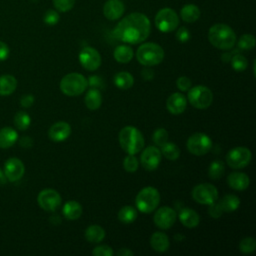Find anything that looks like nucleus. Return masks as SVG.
<instances>
[{
  "label": "nucleus",
  "instance_id": "obj_1",
  "mask_svg": "<svg viewBox=\"0 0 256 256\" xmlns=\"http://www.w3.org/2000/svg\"><path fill=\"white\" fill-rule=\"evenodd\" d=\"M151 31L149 18L140 12L125 16L114 29L115 37L128 44H139L146 40Z\"/></svg>",
  "mask_w": 256,
  "mask_h": 256
},
{
  "label": "nucleus",
  "instance_id": "obj_2",
  "mask_svg": "<svg viewBox=\"0 0 256 256\" xmlns=\"http://www.w3.org/2000/svg\"><path fill=\"white\" fill-rule=\"evenodd\" d=\"M208 40L216 48L229 50L236 43V34L234 30L223 23H217L210 27L208 31Z\"/></svg>",
  "mask_w": 256,
  "mask_h": 256
},
{
  "label": "nucleus",
  "instance_id": "obj_3",
  "mask_svg": "<svg viewBox=\"0 0 256 256\" xmlns=\"http://www.w3.org/2000/svg\"><path fill=\"white\" fill-rule=\"evenodd\" d=\"M118 140L121 148L127 154H137L140 152L145 144L142 133L134 126L123 127L118 135Z\"/></svg>",
  "mask_w": 256,
  "mask_h": 256
},
{
  "label": "nucleus",
  "instance_id": "obj_4",
  "mask_svg": "<svg viewBox=\"0 0 256 256\" xmlns=\"http://www.w3.org/2000/svg\"><path fill=\"white\" fill-rule=\"evenodd\" d=\"M136 58L138 62L144 66H155L162 62L164 58V50L157 43L146 42L138 47Z\"/></svg>",
  "mask_w": 256,
  "mask_h": 256
},
{
  "label": "nucleus",
  "instance_id": "obj_5",
  "mask_svg": "<svg viewBox=\"0 0 256 256\" xmlns=\"http://www.w3.org/2000/svg\"><path fill=\"white\" fill-rule=\"evenodd\" d=\"M160 203V194L158 190L152 186H147L141 189L136 198L135 204L137 209L142 213H151Z\"/></svg>",
  "mask_w": 256,
  "mask_h": 256
},
{
  "label": "nucleus",
  "instance_id": "obj_6",
  "mask_svg": "<svg viewBox=\"0 0 256 256\" xmlns=\"http://www.w3.org/2000/svg\"><path fill=\"white\" fill-rule=\"evenodd\" d=\"M87 86V79L76 72L65 75L60 81V90L67 96H78L86 90Z\"/></svg>",
  "mask_w": 256,
  "mask_h": 256
},
{
  "label": "nucleus",
  "instance_id": "obj_7",
  "mask_svg": "<svg viewBox=\"0 0 256 256\" xmlns=\"http://www.w3.org/2000/svg\"><path fill=\"white\" fill-rule=\"evenodd\" d=\"M187 98L193 107L197 109H206L213 102V93L208 87L197 85L188 90Z\"/></svg>",
  "mask_w": 256,
  "mask_h": 256
},
{
  "label": "nucleus",
  "instance_id": "obj_8",
  "mask_svg": "<svg viewBox=\"0 0 256 256\" xmlns=\"http://www.w3.org/2000/svg\"><path fill=\"white\" fill-rule=\"evenodd\" d=\"M154 23L159 31L168 33L174 31L178 27L179 17L172 8H162L155 15Z\"/></svg>",
  "mask_w": 256,
  "mask_h": 256
},
{
  "label": "nucleus",
  "instance_id": "obj_9",
  "mask_svg": "<svg viewBox=\"0 0 256 256\" xmlns=\"http://www.w3.org/2000/svg\"><path fill=\"white\" fill-rule=\"evenodd\" d=\"M186 146L191 154L202 156L210 151L212 147V140L207 134L196 132L189 136Z\"/></svg>",
  "mask_w": 256,
  "mask_h": 256
},
{
  "label": "nucleus",
  "instance_id": "obj_10",
  "mask_svg": "<svg viewBox=\"0 0 256 256\" xmlns=\"http://www.w3.org/2000/svg\"><path fill=\"white\" fill-rule=\"evenodd\" d=\"M192 198L199 204L210 205L218 200V190L210 183H201L196 185L192 192Z\"/></svg>",
  "mask_w": 256,
  "mask_h": 256
},
{
  "label": "nucleus",
  "instance_id": "obj_11",
  "mask_svg": "<svg viewBox=\"0 0 256 256\" xmlns=\"http://www.w3.org/2000/svg\"><path fill=\"white\" fill-rule=\"evenodd\" d=\"M251 158L252 154L250 149L247 147L239 146L229 150L226 155V162L233 169H241L250 163Z\"/></svg>",
  "mask_w": 256,
  "mask_h": 256
},
{
  "label": "nucleus",
  "instance_id": "obj_12",
  "mask_svg": "<svg viewBox=\"0 0 256 256\" xmlns=\"http://www.w3.org/2000/svg\"><path fill=\"white\" fill-rule=\"evenodd\" d=\"M37 202L43 210L52 212L60 207L62 199L60 194L56 190L47 188L40 191L37 196Z\"/></svg>",
  "mask_w": 256,
  "mask_h": 256
},
{
  "label": "nucleus",
  "instance_id": "obj_13",
  "mask_svg": "<svg viewBox=\"0 0 256 256\" xmlns=\"http://www.w3.org/2000/svg\"><path fill=\"white\" fill-rule=\"evenodd\" d=\"M78 58L82 67L88 71L97 70L102 62L99 52L95 48L90 46L84 47L80 51Z\"/></svg>",
  "mask_w": 256,
  "mask_h": 256
},
{
  "label": "nucleus",
  "instance_id": "obj_14",
  "mask_svg": "<svg viewBox=\"0 0 256 256\" xmlns=\"http://www.w3.org/2000/svg\"><path fill=\"white\" fill-rule=\"evenodd\" d=\"M177 219V213L176 211L171 208V207H167V206H163L160 207L154 214L153 220L155 225L163 230L169 229L171 228L175 221Z\"/></svg>",
  "mask_w": 256,
  "mask_h": 256
},
{
  "label": "nucleus",
  "instance_id": "obj_15",
  "mask_svg": "<svg viewBox=\"0 0 256 256\" xmlns=\"http://www.w3.org/2000/svg\"><path fill=\"white\" fill-rule=\"evenodd\" d=\"M141 165L148 171H153L158 168L161 162V151L156 146L146 147L140 156Z\"/></svg>",
  "mask_w": 256,
  "mask_h": 256
},
{
  "label": "nucleus",
  "instance_id": "obj_16",
  "mask_svg": "<svg viewBox=\"0 0 256 256\" xmlns=\"http://www.w3.org/2000/svg\"><path fill=\"white\" fill-rule=\"evenodd\" d=\"M25 167L23 162L16 157L9 158L4 164V173L7 180L10 182H16L20 180L23 177Z\"/></svg>",
  "mask_w": 256,
  "mask_h": 256
},
{
  "label": "nucleus",
  "instance_id": "obj_17",
  "mask_svg": "<svg viewBox=\"0 0 256 256\" xmlns=\"http://www.w3.org/2000/svg\"><path fill=\"white\" fill-rule=\"evenodd\" d=\"M71 134V126L69 123L64 121H58L54 123L49 131L48 136L54 142H62L66 140Z\"/></svg>",
  "mask_w": 256,
  "mask_h": 256
},
{
  "label": "nucleus",
  "instance_id": "obj_18",
  "mask_svg": "<svg viewBox=\"0 0 256 256\" xmlns=\"http://www.w3.org/2000/svg\"><path fill=\"white\" fill-rule=\"evenodd\" d=\"M187 106V99L181 93H172L166 101L167 110L173 115H179L183 113Z\"/></svg>",
  "mask_w": 256,
  "mask_h": 256
},
{
  "label": "nucleus",
  "instance_id": "obj_19",
  "mask_svg": "<svg viewBox=\"0 0 256 256\" xmlns=\"http://www.w3.org/2000/svg\"><path fill=\"white\" fill-rule=\"evenodd\" d=\"M125 11L124 3L121 0H108L103 6V15L108 20L119 19Z\"/></svg>",
  "mask_w": 256,
  "mask_h": 256
},
{
  "label": "nucleus",
  "instance_id": "obj_20",
  "mask_svg": "<svg viewBox=\"0 0 256 256\" xmlns=\"http://www.w3.org/2000/svg\"><path fill=\"white\" fill-rule=\"evenodd\" d=\"M228 186L237 191H243L248 188L250 179L247 174L243 172H233L227 177Z\"/></svg>",
  "mask_w": 256,
  "mask_h": 256
},
{
  "label": "nucleus",
  "instance_id": "obj_21",
  "mask_svg": "<svg viewBox=\"0 0 256 256\" xmlns=\"http://www.w3.org/2000/svg\"><path fill=\"white\" fill-rule=\"evenodd\" d=\"M150 245L157 252H165L170 246L169 237L163 232H154L150 237Z\"/></svg>",
  "mask_w": 256,
  "mask_h": 256
},
{
  "label": "nucleus",
  "instance_id": "obj_22",
  "mask_svg": "<svg viewBox=\"0 0 256 256\" xmlns=\"http://www.w3.org/2000/svg\"><path fill=\"white\" fill-rule=\"evenodd\" d=\"M180 222L187 228H194L198 226L200 217L198 213L190 208H183L179 213Z\"/></svg>",
  "mask_w": 256,
  "mask_h": 256
},
{
  "label": "nucleus",
  "instance_id": "obj_23",
  "mask_svg": "<svg viewBox=\"0 0 256 256\" xmlns=\"http://www.w3.org/2000/svg\"><path fill=\"white\" fill-rule=\"evenodd\" d=\"M62 212L66 219L76 220L82 215V206L75 200H69L64 204Z\"/></svg>",
  "mask_w": 256,
  "mask_h": 256
},
{
  "label": "nucleus",
  "instance_id": "obj_24",
  "mask_svg": "<svg viewBox=\"0 0 256 256\" xmlns=\"http://www.w3.org/2000/svg\"><path fill=\"white\" fill-rule=\"evenodd\" d=\"M18 140V133L11 127L0 129V148H9Z\"/></svg>",
  "mask_w": 256,
  "mask_h": 256
},
{
  "label": "nucleus",
  "instance_id": "obj_25",
  "mask_svg": "<svg viewBox=\"0 0 256 256\" xmlns=\"http://www.w3.org/2000/svg\"><path fill=\"white\" fill-rule=\"evenodd\" d=\"M200 9L195 4H186L180 10V17L184 22L193 23L200 17Z\"/></svg>",
  "mask_w": 256,
  "mask_h": 256
},
{
  "label": "nucleus",
  "instance_id": "obj_26",
  "mask_svg": "<svg viewBox=\"0 0 256 256\" xmlns=\"http://www.w3.org/2000/svg\"><path fill=\"white\" fill-rule=\"evenodd\" d=\"M17 87V80L12 75L0 76V96H8L12 94Z\"/></svg>",
  "mask_w": 256,
  "mask_h": 256
},
{
  "label": "nucleus",
  "instance_id": "obj_27",
  "mask_svg": "<svg viewBox=\"0 0 256 256\" xmlns=\"http://www.w3.org/2000/svg\"><path fill=\"white\" fill-rule=\"evenodd\" d=\"M84 102L88 109L90 110L98 109L102 104V96L99 89H96V88L89 89L85 95Z\"/></svg>",
  "mask_w": 256,
  "mask_h": 256
},
{
  "label": "nucleus",
  "instance_id": "obj_28",
  "mask_svg": "<svg viewBox=\"0 0 256 256\" xmlns=\"http://www.w3.org/2000/svg\"><path fill=\"white\" fill-rule=\"evenodd\" d=\"M114 59L119 63H128L134 56L133 49L128 45H119L114 49Z\"/></svg>",
  "mask_w": 256,
  "mask_h": 256
},
{
  "label": "nucleus",
  "instance_id": "obj_29",
  "mask_svg": "<svg viewBox=\"0 0 256 256\" xmlns=\"http://www.w3.org/2000/svg\"><path fill=\"white\" fill-rule=\"evenodd\" d=\"M85 238L88 242L99 243L105 238V230L99 225H90L85 230Z\"/></svg>",
  "mask_w": 256,
  "mask_h": 256
},
{
  "label": "nucleus",
  "instance_id": "obj_30",
  "mask_svg": "<svg viewBox=\"0 0 256 256\" xmlns=\"http://www.w3.org/2000/svg\"><path fill=\"white\" fill-rule=\"evenodd\" d=\"M114 84L119 89L127 90V89H130L133 86L134 78L129 72H126V71L118 72L114 76Z\"/></svg>",
  "mask_w": 256,
  "mask_h": 256
},
{
  "label": "nucleus",
  "instance_id": "obj_31",
  "mask_svg": "<svg viewBox=\"0 0 256 256\" xmlns=\"http://www.w3.org/2000/svg\"><path fill=\"white\" fill-rule=\"evenodd\" d=\"M219 205L223 212H233L240 205V199L234 194H227L219 200Z\"/></svg>",
  "mask_w": 256,
  "mask_h": 256
},
{
  "label": "nucleus",
  "instance_id": "obj_32",
  "mask_svg": "<svg viewBox=\"0 0 256 256\" xmlns=\"http://www.w3.org/2000/svg\"><path fill=\"white\" fill-rule=\"evenodd\" d=\"M137 218V210L133 206H123L118 212V220L123 224H130Z\"/></svg>",
  "mask_w": 256,
  "mask_h": 256
},
{
  "label": "nucleus",
  "instance_id": "obj_33",
  "mask_svg": "<svg viewBox=\"0 0 256 256\" xmlns=\"http://www.w3.org/2000/svg\"><path fill=\"white\" fill-rule=\"evenodd\" d=\"M161 154H163L167 159L174 161L177 160L180 156V149L179 147L173 142H166L160 146Z\"/></svg>",
  "mask_w": 256,
  "mask_h": 256
},
{
  "label": "nucleus",
  "instance_id": "obj_34",
  "mask_svg": "<svg viewBox=\"0 0 256 256\" xmlns=\"http://www.w3.org/2000/svg\"><path fill=\"white\" fill-rule=\"evenodd\" d=\"M225 171V167H224V163L221 160H214L208 169V175L211 179L216 180L221 178V176L223 175Z\"/></svg>",
  "mask_w": 256,
  "mask_h": 256
},
{
  "label": "nucleus",
  "instance_id": "obj_35",
  "mask_svg": "<svg viewBox=\"0 0 256 256\" xmlns=\"http://www.w3.org/2000/svg\"><path fill=\"white\" fill-rule=\"evenodd\" d=\"M31 123V118L29 114L24 111H19L14 117V124L19 130H26Z\"/></svg>",
  "mask_w": 256,
  "mask_h": 256
},
{
  "label": "nucleus",
  "instance_id": "obj_36",
  "mask_svg": "<svg viewBox=\"0 0 256 256\" xmlns=\"http://www.w3.org/2000/svg\"><path fill=\"white\" fill-rule=\"evenodd\" d=\"M237 46L240 50H251L255 47V37L252 34H243L239 38Z\"/></svg>",
  "mask_w": 256,
  "mask_h": 256
},
{
  "label": "nucleus",
  "instance_id": "obj_37",
  "mask_svg": "<svg viewBox=\"0 0 256 256\" xmlns=\"http://www.w3.org/2000/svg\"><path fill=\"white\" fill-rule=\"evenodd\" d=\"M231 66L232 68L237 71V72H241L244 71L247 66H248V61L247 59L241 55V54H235L234 56L231 57Z\"/></svg>",
  "mask_w": 256,
  "mask_h": 256
},
{
  "label": "nucleus",
  "instance_id": "obj_38",
  "mask_svg": "<svg viewBox=\"0 0 256 256\" xmlns=\"http://www.w3.org/2000/svg\"><path fill=\"white\" fill-rule=\"evenodd\" d=\"M239 249L244 254H250L256 249V240L253 237H245L239 243Z\"/></svg>",
  "mask_w": 256,
  "mask_h": 256
},
{
  "label": "nucleus",
  "instance_id": "obj_39",
  "mask_svg": "<svg viewBox=\"0 0 256 256\" xmlns=\"http://www.w3.org/2000/svg\"><path fill=\"white\" fill-rule=\"evenodd\" d=\"M139 166V162L138 159L135 157L134 154H128L123 161V167L127 172L133 173L135 171H137Z\"/></svg>",
  "mask_w": 256,
  "mask_h": 256
},
{
  "label": "nucleus",
  "instance_id": "obj_40",
  "mask_svg": "<svg viewBox=\"0 0 256 256\" xmlns=\"http://www.w3.org/2000/svg\"><path fill=\"white\" fill-rule=\"evenodd\" d=\"M168 136L169 135H168V132L166 129L157 128L152 135V140H153L154 144H156L157 146H161L168 141Z\"/></svg>",
  "mask_w": 256,
  "mask_h": 256
},
{
  "label": "nucleus",
  "instance_id": "obj_41",
  "mask_svg": "<svg viewBox=\"0 0 256 256\" xmlns=\"http://www.w3.org/2000/svg\"><path fill=\"white\" fill-rule=\"evenodd\" d=\"M75 4V0H53V5L59 12L70 11Z\"/></svg>",
  "mask_w": 256,
  "mask_h": 256
},
{
  "label": "nucleus",
  "instance_id": "obj_42",
  "mask_svg": "<svg viewBox=\"0 0 256 256\" xmlns=\"http://www.w3.org/2000/svg\"><path fill=\"white\" fill-rule=\"evenodd\" d=\"M59 19H60L59 13H58L56 10H53V9L47 10V11L44 13V16H43V21H44V23L47 24V25H49V26L56 25V24L59 22Z\"/></svg>",
  "mask_w": 256,
  "mask_h": 256
},
{
  "label": "nucleus",
  "instance_id": "obj_43",
  "mask_svg": "<svg viewBox=\"0 0 256 256\" xmlns=\"http://www.w3.org/2000/svg\"><path fill=\"white\" fill-rule=\"evenodd\" d=\"M92 254L94 256H112L114 254L112 248L108 245H100L93 249Z\"/></svg>",
  "mask_w": 256,
  "mask_h": 256
},
{
  "label": "nucleus",
  "instance_id": "obj_44",
  "mask_svg": "<svg viewBox=\"0 0 256 256\" xmlns=\"http://www.w3.org/2000/svg\"><path fill=\"white\" fill-rule=\"evenodd\" d=\"M176 85L179 90L181 91H188L191 88V80L186 76H181L176 80Z\"/></svg>",
  "mask_w": 256,
  "mask_h": 256
},
{
  "label": "nucleus",
  "instance_id": "obj_45",
  "mask_svg": "<svg viewBox=\"0 0 256 256\" xmlns=\"http://www.w3.org/2000/svg\"><path fill=\"white\" fill-rule=\"evenodd\" d=\"M176 38L181 43L187 42L190 39V32H189V30L186 27H184V26L178 28V30L176 31Z\"/></svg>",
  "mask_w": 256,
  "mask_h": 256
},
{
  "label": "nucleus",
  "instance_id": "obj_46",
  "mask_svg": "<svg viewBox=\"0 0 256 256\" xmlns=\"http://www.w3.org/2000/svg\"><path fill=\"white\" fill-rule=\"evenodd\" d=\"M209 206H210V207H209V209H208V213H209V215H210L212 218H219V217L222 215L223 210L221 209V207H220V205H219L218 202L215 201L214 203L210 204Z\"/></svg>",
  "mask_w": 256,
  "mask_h": 256
},
{
  "label": "nucleus",
  "instance_id": "obj_47",
  "mask_svg": "<svg viewBox=\"0 0 256 256\" xmlns=\"http://www.w3.org/2000/svg\"><path fill=\"white\" fill-rule=\"evenodd\" d=\"M34 103V96L32 94H26L23 95L20 99V104L24 108H29L33 105Z\"/></svg>",
  "mask_w": 256,
  "mask_h": 256
},
{
  "label": "nucleus",
  "instance_id": "obj_48",
  "mask_svg": "<svg viewBox=\"0 0 256 256\" xmlns=\"http://www.w3.org/2000/svg\"><path fill=\"white\" fill-rule=\"evenodd\" d=\"M10 49L6 43L0 40V62L6 60L9 57Z\"/></svg>",
  "mask_w": 256,
  "mask_h": 256
},
{
  "label": "nucleus",
  "instance_id": "obj_49",
  "mask_svg": "<svg viewBox=\"0 0 256 256\" xmlns=\"http://www.w3.org/2000/svg\"><path fill=\"white\" fill-rule=\"evenodd\" d=\"M87 81H88V84H89L92 88L98 89V88L102 87V85H103L102 79H101L99 76H96V75L91 76V77L89 78V80H87Z\"/></svg>",
  "mask_w": 256,
  "mask_h": 256
},
{
  "label": "nucleus",
  "instance_id": "obj_50",
  "mask_svg": "<svg viewBox=\"0 0 256 256\" xmlns=\"http://www.w3.org/2000/svg\"><path fill=\"white\" fill-rule=\"evenodd\" d=\"M19 144H20L21 147L30 148L33 145V140L28 136H24L19 140Z\"/></svg>",
  "mask_w": 256,
  "mask_h": 256
},
{
  "label": "nucleus",
  "instance_id": "obj_51",
  "mask_svg": "<svg viewBox=\"0 0 256 256\" xmlns=\"http://www.w3.org/2000/svg\"><path fill=\"white\" fill-rule=\"evenodd\" d=\"M142 77H143V79H145L146 81H149V80H151L152 78H153V71L152 70H150V69H144V70H142Z\"/></svg>",
  "mask_w": 256,
  "mask_h": 256
},
{
  "label": "nucleus",
  "instance_id": "obj_52",
  "mask_svg": "<svg viewBox=\"0 0 256 256\" xmlns=\"http://www.w3.org/2000/svg\"><path fill=\"white\" fill-rule=\"evenodd\" d=\"M117 256H132L134 253L128 248H121L117 251Z\"/></svg>",
  "mask_w": 256,
  "mask_h": 256
},
{
  "label": "nucleus",
  "instance_id": "obj_53",
  "mask_svg": "<svg viewBox=\"0 0 256 256\" xmlns=\"http://www.w3.org/2000/svg\"><path fill=\"white\" fill-rule=\"evenodd\" d=\"M7 181H8V180H7V178H6V175H5L4 171L0 169V186L5 185Z\"/></svg>",
  "mask_w": 256,
  "mask_h": 256
}]
</instances>
